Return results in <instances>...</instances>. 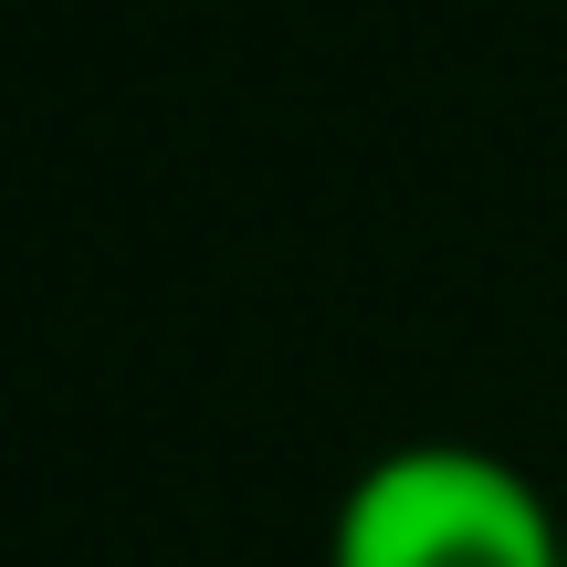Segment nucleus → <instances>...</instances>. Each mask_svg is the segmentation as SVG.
Here are the masks:
<instances>
[{"label":"nucleus","mask_w":567,"mask_h":567,"mask_svg":"<svg viewBox=\"0 0 567 567\" xmlns=\"http://www.w3.org/2000/svg\"><path fill=\"white\" fill-rule=\"evenodd\" d=\"M326 567H567V515L484 442H389L347 473Z\"/></svg>","instance_id":"1"}]
</instances>
